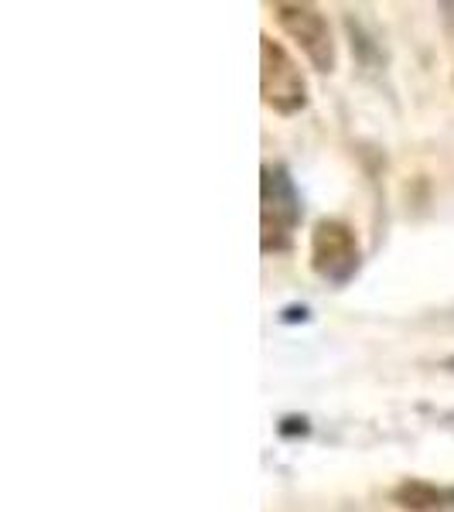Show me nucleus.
<instances>
[{"mask_svg": "<svg viewBox=\"0 0 454 512\" xmlns=\"http://www.w3.org/2000/svg\"><path fill=\"white\" fill-rule=\"evenodd\" d=\"M260 175V246L263 253H287L301 226V195L280 164H263Z\"/></svg>", "mask_w": 454, "mask_h": 512, "instance_id": "1", "label": "nucleus"}, {"mask_svg": "<svg viewBox=\"0 0 454 512\" xmlns=\"http://www.w3.org/2000/svg\"><path fill=\"white\" fill-rule=\"evenodd\" d=\"M260 96L280 117H294L308 106V79L280 41L260 35Z\"/></svg>", "mask_w": 454, "mask_h": 512, "instance_id": "2", "label": "nucleus"}, {"mask_svg": "<svg viewBox=\"0 0 454 512\" xmlns=\"http://www.w3.org/2000/svg\"><path fill=\"white\" fill-rule=\"evenodd\" d=\"M362 250L359 236L349 222L342 219H321L311 229V270L325 280V284L345 287L359 274Z\"/></svg>", "mask_w": 454, "mask_h": 512, "instance_id": "3", "label": "nucleus"}, {"mask_svg": "<svg viewBox=\"0 0 454 512\" xmlns=\"http://www.w3.org/2000/svg\"><path fill=\"white\" fill-rule=\"evenodd\" d=\"M274 21L280 24L287 38L301 48V55L311 62V69L318 72H335V38L332 24L315 4H270Z\"/></svg>", "mask_w": 454, "mask_h": 512, "instance_id": "4", "label": "nucleus"}, {"mask_svg": "<svg viewBox=\"0 0 454 512\" xmlns=\"http://www.w3.org/2000/svg\"><path fill=\"white\" fill-rule=\"evenodd\" d=\"M393 506L403 512H454V485H434L424 478H407L390 492Z\"/></svg>", "mask_w": 454, "mask_h": 512, "instance_id": "5", "label": "nucleus"}, {"mask_svg": "<svg viewBox=\"0 0 454 512\" xmlns=\"http://www.w3.org/2000/svg\"><path fill=\"white\" fill-rule=\"evenodd\" d=\"M444 369H451V373H454V355H451V359H444Z\"/></svg>", "mask_w": 454, "mask_h": 512, "instance_id": "6", "label": "nucleus"}]
</instances>
